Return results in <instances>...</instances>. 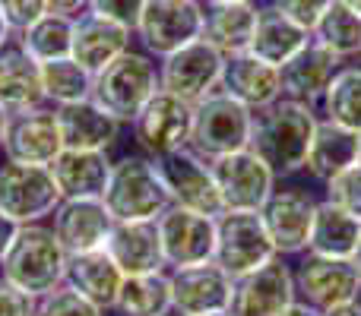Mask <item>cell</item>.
<instances>
[{"label":"cell","instance_id":"cell-1","mask_svg":"<svg viewBox=\"0 0 361 316\" xmlns=\"http://www.w3.org/2000/svg\"><path fill=\"white\" fill-rule=\"evenodd\" d=\"M317 124L320 114L314 111V105L279 99L254 114L250 149L273 168L276 177H288L295 171H305L307 149H311Z\"/></svg>","mask_w":361,"mask_h":316},{"label":"cell","instance_id":"cell-2","mask_svg":"<svg viewBox=\"0 0 361 316\" xmlns=\"http://www.w3.org/2000/svg\"><path fill=\"white\" fill-rule=\"evenodd\" d=\"M70 253L48 225H19L6 256L0 260V275L32 298H44L63 285Z\"/></svg>","mask_w":361,"mask_h":316},{"label":"cell","instance_id":"cell-3","mask_svg":"<svg viewBox=\"0 0 361 316\" xmlns=\"http://www.w3.org/2000/svg\"><path fill=\"white\" fill-rule=\"evenodd\" d=\"M159 89H162L159 86V63L146 51L130 48L95 73L92 101L121 124H133Z\"/></svg>","mask_w":361,"mask_h":316},{"label":"cell","instance_id":"cell-4","mask_svg":"<svg viewBox=\"0 0 361 316\" xmlns=\"http://www.w3.org/2000/svg\"><path fill=\"white\" fill-rule=\"evenodd\" d=\"M102 199L114 215V222H156L171 206L156 161L143 152L114 161Z\"/></svg>","mask_w":361,"mask_h":316},{"label":"cell","instance_id":"cell-5","mask_svg":"<svg viewBox=\"0 0 361 316\" xmlns=\"http://www.w3.org/2000/svg\"><path fill=\"white\" fill-rule=\"evenodd\" d=\"M250 130H254V111L216 89L193 105V130L187 149L206 161H216L231 152L250 149Z\"/></svg>","mask_w":361,"mask_h":316},{"label":"cell","instance_id":"cell-6","mask_svg":"<svg viewBox=\"0 0 361 316\" xmlns=\"http://www.w3.org/2000/svg\"><path fill=\"white\" fill-rule=\"evenodd\" d=\"M203 0H149L133 35L143 42L152 61H162V57L203 38Z\"/></svg>","mask_w":361,"mask_h":316},{"label":"cell","instance_id":"cell-7","mask_svg":"<svg viewBox=\"0 0 361 316\" xmlns=\"http://www.w3.org/2000/svg\"><path fill=\"white\" fill-rule=\"evenodd\" d=\"M276 260V247L263 228L260 212H222L216 218V256L212 263L222 266L231 279L257 272Z\"/></svg>","mask_w":361,"mask_h":316},{"label":"cell","instance_id":"cell-8","mask_svg":"<svg viewBox=\"0 0 361 316\" xmlns=\"http://www.w3.org/2000/svg\"><path fill=\"white\" fill-rule=\"evenodd\" d=\"M61 199L51 168L16 161L0 165V212L16 225H38L42 218H51Z\"/></svg>","mask_w":361,"mask_h":316},{"label":"cell","instance_id":"cell-9","mask_svg":"<svg viewBox=\"0 0 361 316\" xmlns=\"http://www.w3.org/2000/svg\"><path fill=\"white\" fill-rule=\"evenodd\" d=\"M295 272V294L307 307L326 313L333 307L352 304L361 298V272L352 260H336V256H317L301 253Z\"/></svg>","mask_w":361,"mask_h":316},{"label":"cell","instance_id":"cell-10","mask_svg":"<svg viewBox=\"0 0 361 316\" xmlns=\"http://www.w3.org/2000/svg\"><path fill=\"white\" fill-rule=\"evenodd\" d=\"M209 165L219 187V199H222V212H260L279 180L254 149L231 152Z\"/></svg>","mask_w":361,"mask_h":316},{"label":"cell","instance_id":"cell-11","mask_svg":"<svg viewBox=\"0 0 361 316\" xmlns=\"http://www.w3.org/2000/svg\"><path fill=\"white\" fill-rule=\"evenodd\" d=\"M130 127H133L137 149L149 158H162V156H169V152H178V149L190 146L193 105L159 89Z\"/></svg>","mask_w":361,"mask_h":316},{"label":"cell","instance_id":"cell-12","mask_svg":"<svg viewBox=\"0 0 361 316\" xmlns=\"http://www.w3.org/2000/svg\"><path fill=\"white\" fill-rule=\"evenodd\" d=\"M152 161L159 168V177H162L171 206L203 212V215H212V218L222 215L219 187H216V177H212V165L206 158H200L190 149H178Z\"/></svg>","mask_w":361,"mask_h":316},{"label":"cell","instance_id":"cell-13","mask_svg":"<svg viewBox=\"0 0 361 316\" xmlns=\"http://www.w3.org/2000/svg\"><path fill=\"white\" fill-rule=\"evenodd\" d=\"M222 63L225 57L209 42L197 38L187 48L159 61V86H162V92H171L178 99L197 105V101H203L206 95H212L219 89Z\"/></svg>","mask_w":361,"mask_h":316},{"label":"cell","instance_id":"cell-14","mask_svg":"<svg viewBox=\"0 0 361 316\" xmlns=\"http://www.w3.org/2000/svg\"><path fill=\"white\" fill-rule=\"evenodd\" d=\"M156 228L159 241H162L165 266H200V263H212V256H216V218L212 215L169 206L156 218Z\"/></svg>","mask_w":361,"mask_h":316},{"label":"cell","instance_id":"cell-15","mask_svg":"<svg viewBox=\"0 0 361 316\" xmlns=\"http://www.w3.org/2000/svg\"><path fill=\"white\" fill-rule=\"evenodd\" d=\"M317 212V199L301 187H276L273 196L263 203L260 218L269 241L276 247V256H301L307 253L311 225Z\"/></svg>","mask_w":361,"mask_h":316},{"label":"cell","instance_id":"cell-16","mask_svg":"<svg viewBox=\"0 0 361 316\" xmlns=\"http://www.w3.org/2000/svg\"><path fill=\"white\" fill-rule=\"evenodd\" d=\"M298 301L295 294V272L282 256L269 260L257 272L235 279L231 291V316H282Z\"/></svg>","mask_w":361,"mask_h":316},{"label":"cell","instance_id":"cell-17","mask_svg":"<svg viewBox=\"0 0 361 316\" xmlns=\"http://www.w3.org/2000/svg\"><path fill=\"white\" fill-rule=\"evenodd\" d=\"M171 313L178 316H209L228 313L235 279L216 263L171 269Z\"/></svg>","mask_w":361,"mask_h":316},{"label":"cell","instance_id":"cell-18","mask_svg":"<svg viewBox=\"0 0 361 316\" xmlns=\"http://www.w3.org/2000/svg\"><path fill=\"white\" fill-rule=\"evenodd\" d=\"M63 152L61 124L54 108H35V111L10 114L4 137V156L16 165H42L51 168Z\"/></svg>","mask_w":361,"mask_h":316},{"label":"cell","instance_id":"cell-19","mask_svg":"<svg viewBox=\"0 0 361 316\" xmlns=\"http://www.w3.org/2000/svg\"><path fill=\"white\" fill-rule=\"evenodd\" d=\"M51 218H54L51 231L70 256L105 250L114 228V215L108 212L105 199H61Z\"/></svg>","mask_w":361,"mask_h":316},{"label":"cell","instance_id":"cell-20","mask_svg":"<svg viewBox=\"0 0 361 316\" xmlns=\"http://www.w3.org/2000/svg\"><path fill=\"white\" fill-rule=\"evenodd\" d=\"M219 89L257 114V111H263V108H269L273 101L282 99L279 67L263 63L260 57H254L250 51L231 54V57H225V63H222Z\"/></svg>","mask_w":361,"mask_h":316},{"label":"cell","instance_id":"cell-21","mask_svg":"<svg viewBox=\"0 0 361 316\" xmlns=\"http://www.w3.org/2000/svg\"><path fill=\"white\" fill-rule=\"evenodd\" d=\"M339 67H343V57H336L333 51H326L324 44H317L311 38L292 61L279 67L282 99L317 105V101L324 99L326 86H330V80L336 76Z\"/></svg>","mask_w":361,"mask_h":316},{"label":"cell","instance_id":"cell-22","mask_svg":"<svg viewBox=\"0 0 361 316\" xmlns=\"http://www.w3.org/2000/svg\"><path fill=\"white\" fill-rule=\"evenodd\" d=\"M130 35H133L130 29L86 10L80 16H73V48H70V57L95 76L111 61H118L124 51H130Z\"/></svg>","mask_w":361,"mask_h":316},{"label":"cell","instance_id":"cell-23","mask_svg":"<svg viewBox=\"0 0 361 316\" xmlns=\"http://www.w3.org/2000/svg\"><path fill=\"white\" fill-rule=\"evenodd\" d=\"M105 253L118 263L124 275L165 272V253L156 222H114Z\"/></svg>","mask_w":361,"mask_h":316},{"label":"cell","instance_id":"cell-24","mask_svg":"<svg viewBox=\"0 0 361 316\" xmlns=\"http://www.w3.org/2000/svg\"><path fill=\"white\" fill-rule=\"evenodd\" d=\"M61 124L63 149H86V152H108L121 137V120H114L105 108H99L92 99L76 105L54 108Z\"/></svg>","mask_w":361,"mask_h":316},{"label":"cell","instance_id":"cell-25","mask_svg":"<svg viewBox=\"0 0 361 316\" xmlns=\"http://www.w3.org/2000/svg\"><path fill=\"white\" fill-rule=\"evenodd\" d=\"M44 89H42V67L25 54L19 44L0 48V108L6 114H23L44 108Z\"/></svg>","mask_w":361,"mask_h":316},{"label":"cell","instance_id":"cell-26","mask_svg":"<svg viewBox=\"0 0 361 316\" xmlns=\"http://www.w3.org/2000/svg\"><path fill=\"white\" fill-rule=\"evenodd\" d=\"M108 152H86V149H63L51 165L54 184L63 199H102L108 177H111Z\"/></svg>","mask_w":361,"mask_h":316},{"label":"cell","instance_id":"cell-27","mask_svg":"<svg viewBox=\"0 0 361 316\" xmlns=\"http://www.w3.org/2000/svg\"><path fill=\"white\" fill-rule=\"evenodd\" d=\"M124 279L127 275L121 272L118 263H114L105 250H92V253L70 256L63 285H70L73 291H80L82 298L92 301V304L102 307V310H114Z\"/></svg>","mask_w":361,"mask_h":316},{"label":"cell","instance_id":"cell-28","mask_svg":"<svg viewBox=\"0 0 361 316\" xmlns=\"http://www.w3.org/2000/svg\"><path fill=\"white\" fill-rule=\"evenodd\" d=\"M311 42V32H305L301 25H295L292 19H286L273 4L257 10V25L254 38H250V54L260 57L269 67H282L298 54L305 44Z\"/></svg>","mask_w":361,"mask_h":316},{"label":"cell","instance_id":"cell-29","mask_svg":"<svg viewBox=\"0 0 361 316\" xmlns=\"http://www.w3.org/2000/svg\"><path fill=\"white\" fill-rule=\"evenodd\" d=\"M257 4H206L203 42H209L222 57L250 48L257 25Z\"/></svg>","mask_w":361,"mask_h":316},{"label":"cell","instance_id":"cell-30","mask_svg":"<svg viewBox=\"0 0 361 316\" xmlns=\"http://www.w3.org/2000/svg\"><path fill=\"white\" fill-rule=\"evenodd\" d=\"M352 165H358V133L320 118L311 139V149H307L305 171L314 180L326 184L330 177H336L339 171H345Z\"/></svg>","mask_w":361,"mask_h":316},{"label":"cell","instance_id":"cell-31","mask_svg":"<svg viewBox=\"0 0 361 316\" xmlns=\"http://www.w3.org/2000/svg\"><path fill=\"white\" fill-rule=\"evenodd\" d=\"M361 241V218L349 215L345 209L333 206L330 199H320L311 225V241L307 253L317 256H336V260H352Z\"/></svg>","mask_w":361,"mask_h":316},{"label":"cell","instance_id":"cell-32","mask_svg":"<svg viewBox=\"0 0 361 316\" xmlns=\"http://www.w3.org/2000/svg\"><path fill=\"white\" fill-rule=\"evenodd\" d=\"M16 44L35 63L61 61V57H70V48H73V16L51 10L38 23H32L29 29L16 32Z\"/></svg>","mask_w":361,"mask_h":316},{"label":"cell","instance_id":"cell-33","mask_svg":"<svg viewBox=\"0 0 361 316\" xmlns=\"http://www.w3.org/2000/svg\"><path fill=\"white\" fill-rule=\"evenodd\" d=\"M317 105L324 120L361 133V63H343Z\"/></svg>","mask_w":361,"mask_h":316},{"label":"cell","instance_id":"cell-34","mask_svg":"<svg viewBox=\"0 0 361 316\" xmlns=\"http://www.w3.org/2000/svg\"><path fill=\"white\" fill-rule=\"evenodd\" d=\"M114 310L121 316H169L171 313V275H127Z\"/></svg>","mask_w":361,"mask_h":316},{"label":"cell","instance_id":"cell-35","mask_svg":"<svg viewBox=\"0 0 361 316\" xmlns=\"http://www.w3.org/2000/svg\"><path fill=\"white\" fill-rule=\"evenodd\" d=\"M42 67V89H44V101L54 108L63 105H76V101L92 99V80L86 67L73 61V57H61L51 63H38Z\"/></svg>","mask_w":361,"mask_h":316},{"label":"cell","instance_id":"cell-36","mask_svg":"<svg viewBox=\"0 0 361 316\" xmlns=\"http://www.w3.org/2000/svg\"><path fill=\"white\" fill-rule=\"evenodd\" d=\"M311 38L317 44H324L326 51H333L336 57H361V16L352 13L345 4L333 0L326 6V13L320 16V23L314 25Z\"/></svg>","mask_w":361,"mask_h":316},{"label":"cell","instance_id":"cell-37","mask_svg":"<svg viewBox=\"0 0 361 316\" xmlns=\"http://www.w3.org/2000/svg\"><path fill=\"white\" fill-rule=\"evenodd\" d=\"M35 316H105V310L95 307L92 301H86L70 285H61L54 291H48L44 298H38Z\"/></svg>","mask_w":361,"mask_h":316},{"label":"cell","instance_id":"cell-38","mask_svg":"<svg viewBox=\"0 0 361 316\" xmlns=\"http://www.w3.org/2000/svg\"><path fill=\"white\" fill-rule=\"evenodd\" d=\"M326 199L349 215L361 218V165H352L326 180Z\"/></svg>","mask_w":361,"mask_h":316},{"label":"cell","instance_id":"cell-39","mask_svg":"<svg viewBox=\"0 0 361 316\" xmlns=\"http://www.w3.org/2000/svg\"><path fill=\"white\" fill-rule=\"evenodd\" d=\"M146 4H149V0H86V10L133 32L140 23V16H143Z\"/></svg>","mask_w":361,"mask_h":316},{"label":"cell","instance_id":"cell-40","mask_svg":"<svg viewBox=\"0 0 361 316\" xmlns=\"http://www.w3.org/2000/svg\"><path fill=\"white\" fill-rule=\"evenodd\" d=\"M333 0H273V6L286 19H292L295 25H301L305 32H314V25L320 23V16L326 13Z\"/></svg>","mask_w":361,"mask_h":316},{"label":"cell","instance_id":"cell-41","mask_svg":"<svg viewBox=\"0 0 361 316\" xmlns=\"http://www.w3.org/2000/svg\"><path fill=\"white\" fill-rule=\"evenodd\" d=\"M0 10L13 32H23L32 23H38L44 13H51V4L48 0H0Z\"/></svg>","mask_w":361,"mask_h":316},{"label":"cell","instance_id":"cell-42","mask_svg":"<svg viewBox=\"0 0 361 316\" xmlns=\"http://www.w3.org/2000/svg\"><path fill=\"white\" fill-rule=\"evenodd\" d=\"M35 307L38 298H32L29 291L16 288L0 275V316H35Z\"/></svg>","mask_w":361,"mask_h":316},{"label":"cell","instance_id":"cell-43","mask_svg":"<svg viewBox=\"0 0 361 316\" xmlns=\"http://www.w3.org/2000/svg\"><path fill=\"white\" fill-rule=\"evenodd\" d=\"M16 231H19V225L13 222V218H6L4 212H0V260L6 256V250H10L13 237H16Z\"/></svg>","mask_w":361,"mask_h":316},{"label":"cell","instance_id":"cell-44","mask_svg":"<svg viewBox=\"0 0 361 316\" xmlns=\"http://www.w3.org/2000/svg\"><path fill=\"white\" fill-rule=\"evenodd\" d=\"M51 10L54 13H67V16H73V13H80L82 6H86V0H48Z\"/></svg>","mask_w":361,"mask_h":316},{"label":"cell","instance_id":"cell-45","mask_svg":"<svg viewBox=\"0 0 361 316\" xmlns=\"http://www.w3.org/2000/svg\"><path fill=\"white\" fill-rule=\"evenodd\" d=\"M324 316H361V301H352V304H343V307H333V310H326Z\"/></svg>","mask_w":361,"mask_h":316},{"label":"cell","instance_id":"cell-46","mask_svg":"<svg viewBox=\"0 0 361 316\" xmlns=\"http://www.w3.org/2000/svg\"><path fill=\"white\" fill-rule=\"evenodd\" d=\"M282 316H324V313H320V310H314V307H307L305 301H295V304L288 307V310L282 313Z\"/></svg>","mask_w":361,"mask_h":316},{"label":"cell","instance_id":"cell-47","mask_svg":"<svg viewBox=\"0 0 361 316\" xmlns=\"http://www.w3.org/2000/svg\"><path fill=\"white\" fill-rule=\"evenodd\" d=\"M10 42H13V29H10V23H6L4 10H0V48H6Z\"/></svg>","mask_w":361,"mask_h":316},{"label":"cell","instance_id":"cell-48","mask_svg":"<svg viewBox=\"0 0 361 316\" xmlns=\"http://www.w3.org/2000/svg\"><path fill=\"white\" fill-rule=\"evenodd\" d=\"M6 124H10V114L0 108V149H4V137H6Z\"/></svg>","mask_w":361,"mask_h":316},{"label":"cell","instance_id":"cell-49","mask_svg":"<svg viewBox=\"0 0 361 316\" xmlns=\"http://www.w3.org/2000/svg\"><path fill=\"white\" fill-rule=\"evenodd\" d=\"M339 4H345L352 13H358V16H361V0H339Z\"/></svg>","mask_w":361,"mask_h":316},{"label":"cell","instance_id":"cell-50","mask_svg":"<svg viewBox=\"0 0 361 316\" xmlns=\"http://www.w3.org/2000/svg\"><path fill=\"white\" fill-rule=\"evenodd\" d=\"M352 263H355V269H358V272H361V241H358L355 253H352Z\"/></svg>","mask_w":361,"mask_h":316},{"label":"cell","instance_id":"cell-51","mask_svg":"<svg viewBox=\"0 0 361 316\" xmlns=\"http://www.w3.org/2000/svg\"><path fill=\"white\" fill-rule=\"evenodd\" d=\"M206 4H254V0H206Z\"/></svg>","mask_w":361,"mask_h":316},{"label":"cell","instance_id":"cell-52","mask_svg":"<svg viewBox=\"0 0 361 316\" xmlns=\"http://www.w3.org/2000/svg\"><path fill=\"white\" fill-rule=\"evenodd\" d=\"M358 165H361V133H358Z\"/></svg>","mask_w":361,"mask_h":316},{"label":"cell","instance_id":"cell-53","mask_svg":"<svg viewBox=\"0 0 361 316\" xmlns=\"http://www.w3.org/2000/svg\"><path fill=\"white\" fill-rule=\"evenodd\" d=\"M209 316H231V313H209Z\"/></svg>","mask_w":361,"mask_h":316},{"label":"cell","instance_id":"cell-54","mask_svg":"<svg viewBox=\"0 0 361 316\" xmlns=\"http://www.w3.org/2000/svg\"><path fill=\"white\" fill-rule=\"evenodd\" d=\"M358 301H361V298H358Z\"/></svg>","mask_w":361,"mask_h":316}]
</instances>
